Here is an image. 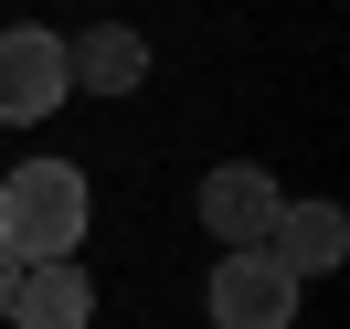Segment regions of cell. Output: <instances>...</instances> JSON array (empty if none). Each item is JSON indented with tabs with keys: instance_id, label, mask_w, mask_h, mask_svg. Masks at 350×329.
Wrapping results in <instances>:
<instances>
[{
	"instance_id": "cell-1",
	"label": "cell",
	"mask_w": 350,
	"mask_h": 329,
	"mask_svg": "<svg viewBox=\"0 0 350 329\" xmlns=\"http://www.w3.org/2000/svg\"><path fill=\"white\" fill-rule=\"evenodd\" d=\"M85 170L75 159H22V170L0 181V244L22 265H43V255H75L85 244Z\"/></svg>"
},
{
	"instance_id": "cell-2",
	"label": "cell",
	"mask_w": 350,
	"mask_h": 329,
	"mask_svg": "<svg viewBox=\"0 0 350 329\" xmlns=\"http://www.w3.org/2000/svg\"><path fill=\"white\" fill-rule=\"evenodd\" d=\"M202 308H213V329H297V276L265 244H234L202 287Z\"/></svg>"
},
{
	"instance_id": "cell-8",
	"label": "cell",
	"mask_w": 350,
	"mask_h": 329,
	"mask_svg": "<svg viewBox=\"0 0 350 329\" xmlns=\"http://www.w3.org/2000/svg\"><path fill=\"white\" fill-rule=\"evenodd\" d=\"M11 287H22V255H11V244H0V308H11Z\"/></svg>"
},
{
	"instance_id": "cell-7",
	"label": "cell",
	"mask_w": 350,
	"mask_h": 329,
	"mask_svg": "<svg viewBox=\"0 0 350 329\" xmlns=\"http://www.w3.org/2000/svg\"><path fill=\"white\" fill-rule=\"evenodd\" d=\"M64 64H75V85H96V96H128V85H149V43H138L128 22H96L85 43H64Z\"/></svg>"
},
{
	"instance_id": "cell-6",
	"label": "cell",
	"mask_w": 350,
	"mask_h": 329,
	"mask_svg": "<svg viewBox=\"0 0 350 329\" xmlns=\"http://www.w3.org/2000/svg\"><path fill=\"white\" fill-rule=\"evenodd\" d=\"M265 255H276L297 287H308V276H329V265L350 255V213H340V202H286L276 234H265Z\"/></svg>"
},
{
	"instance_id": "cell-4",
	"label": "cell",
	"mask_w": 350,
	"mask_h": 329,
	"mask_svg": "<svg viewBox=\"0 0 350 329\" xmlns=\"http://www.w3.org/2000/svg\"><path fill=\"white\" fill-rule=\"evenodd\" d=\"M286 213L276 170H255V159H223V170H202V223H213L223 244H265Z\"/></svg>"
},
{
	"instance_id": "cell-5",
	"label": "cell",
	"mask_w": 350,
	"mask_h": 329,
	"mask_svg": "<svg viewBox=\"0 0 350 329\" xmlns=\"http://www.w3.org/2000/svg\"><path fill=\"white\" fill-rule=\"evenodd\" d=\"M85 319H96V287H85V265H75V255L22 265L11 308H0V329H85Z\"/></svg>"
},
{
	"instance_id": "cell-3",
	"label": "cell",
	"mask_w": 350,
	"mask_h": 329,
	"mask_svg": "<svg viewBox=\"0 0 350 329\" xmlns=\"http://www.w3.org/2000/svg\"><path fill=\"white\" fill-rule=\"evenodd\" d=\"M75 96V64H64V32H0V128H32Z\"/></svg>"
}]
</instances>
